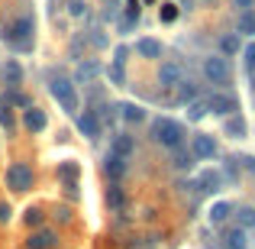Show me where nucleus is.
<instances>
[{"label": "nucleus", "instance_id": "1", "mask_svg": "<svg viewBox=\"0 0 255 249\" xmlns=\"http://www.w3.org/2000/svg\"><path fill=\"white\" fill-rule=\"evenodd\" d=\"M149 133H152V139H155V143L168 146V149H181V143H184V126H181L178 120H171V117L152 120Z\"/></svg>", "mask_w": 255, "mask_h": 249}, {"label": "nucleus", "instance_id": "2", "mask_svg": "<svg viewBox=\"0 0 255 249\" xmlns=\"http://www.w3.org/2000/svg\"><path fill=\"white\" fill-rule=\"evenodd\" d=\"M49 91H52V97L62 104V110L65 113H78V91H75V84L68 81V78H52V84H49Z\"/></svg>", "mask_w": 255, "mask_h": 249}, {"label": "nucleus", "instance_id": "3", "mask_svg": "<svg viewBox=\"0 0 255 249\" xmlns=\"http://www.w3.org/2000/svg\"><path fill=\"white\" fill-rule=\"evenodd\" d=\"M6 188H10L13 194H23V191H29V188H32V168L26 165V162H16V165H10V168H6Z\"/></svg>", "mask_w": 255, "mask_h": 249}, {"label": "nucleus", "instance_id": "4", "mask_svg": "<svg viewBox=\"0 0 255 249\" xmlns=\"http://www.w3.org/2000/svg\"><path fill=\"white\" fill-rule=\"evenodd\" d=\"M32 29H36V23H32V16H23V19H16V23L10 26V42L16 45V49H23V52H29L32 49Z\"/></svg>", "mask_w": 255, "mask_h": 249}, {"label": "nucleus", "instance_id": "5", "mask_svg": "<svg viewBox=\"0 0 255 249\" xmlns=\"http://www.w3.org/2000/svg\"><path fill=\"white\" fill-rule=\"evenodd\" d=\"M204 75H207V81H213V84H230V62L220 58V55L204 58Z\"/></svg>", "mask_w": 255, "mask_h": 249}, {"label": "nucleus", "instance_id": "6", "mask_svg": "<svg viewBox=\"0 0 255 249\" xmlns=\"http://www.w3.org/2000/svg\"><path fill=\"white\" fill-rule=\"evenodd\" d=\"M207 110L210 113H220V117H233V113H236V97H230V94H217V97H207Z\"/></svg>", "mask_w": 255, "mask_h": 249}, {"label": "nucleus", "instance_id": "7", "mask_svg": "<svg viewBox=\"0 0 255 249\" xmlns=\"http://www.w3.org/2000/svg\"><path fill=\"white\" fill-rule=\"evenodd\" d=\"M0 81H3L6 87H16L19 81H23V65H19L16 58H6V62L0 65Z\"/></svg>", "mask_w": 255, "mask_h": 249}, {"label": "nucleus", "instance_id": "8", "mask_svg": "<svg viewBox=\"0 0 255 249\" xmlns=\"http://www.w3.org/2000/svg\"><path fill=\"white\" fill-rule=\"evenodd\" d=\"M78 130H81V136H87V139H97L100 136V117L91 113V110L78 113Z\"/></svg>", "mask_w": 255, "mask_h": 249}, {"label": "nucleus", "instance_id": "9", "mask_svg": "<svg viewBox=\"0 0 255 249\" xmlns=\"http://www.w3.org/2000/svg\"><path fill=\"white\" fill-rule=\"evenodd\" d=\"M191 149H194V156H197V159H213V156H217V139L207 136V133H200V136H194Z\"/></svg>", "mask_w": 255, "mask_h": 249}, {"label": "nucleus", "instance_id": "10", "mask_svg": "<svg viewBox=\"0 0 255 249\" xmlns=\"http://www.w3.org/2000/svg\"><path fill=\"white\" fill-rule=\"evenodd\" d=\"M23 126H26L29 133H42V130H45V110L26 107V110H23Z\"/></svg>", "mask_w": 255, "mask_h": 249}, {"label": "nucleus", "instance_id": "11", "mask_svg": "<svg viewBox=\"0 0 255 249\" xmlns=\"http://www.w3.org/2000/svg\"><path fill=\"white\" fill-rule=\"evenodd\" d=\"M104 172H107V178H110V181H120L126 175V159H120V156H113V152H110V156L104 159Z\"/></svg>", "mask_w": 255, "mask_h": 249}, {"label": "nucleus", "instance_id": "12", "mask_svg": "<svg viewBox=\"0 0 255 249\" xmlns=\"http://www.w3.org/2000/svg\"><path fill=\"white\" fill-rule=\"evenodd\" d=\"M55 243H58V237L52 230H36L29 240H26V246H29V249H52Z\"/></svg>", "mask_w": 255, "mask_h": 249}, {"label": "nucleus", "instance_id": "13", "mask_svg": "<svg viewBox=\"0 0 255 249\" xmlns=\"http://www.w3.org/2000/svg\"><path fill=\"white\" fill-rule=\"evenodd\" d=\"M220 249H249V237H246V230H243V227H239V230H226Z\"/></svg>", "mask_w": 255, "mask_h": 249}, {"label": "nucleus", "instance_id": "14", "mask_svg": "<svg viewBox=\"0 0 255 249\" xmlns=\"http://www.w3.org/2000/svg\"><path fill=\"white\" fill-rule=\"evenodd\" d=\"M136 52H139L142 58H162V42L145 36V39H139V42H136Z\"/></svg>", "mask_w": 255, "mask_h": 249}, {"label": "nucleus", "instance_id": "15", "mask_svg": "<svg viewBox=\"0 0 255 249\" xmlns=\"http://www.w3.org/2000/svg\"><path fill=\"white\" fill-rule=\"evenodd\" d=\"M158 81H162L165 87H174V84H181V65H178V62H168V65H162V71H158Z\"/></svg>", "mask_w": 255, "mask_h": 249}, {"label": "nucleus", "instance_id": "16", "mask_svg": "<svg viewBox=\"0 0 255 249\" xmlns=\"http://www.w3.org/2000/svg\"><path fill=\"white\" fill-rule=\"evenodd\" d=\"M97 75H100V65L94 62V58H84V62L78 65V75H75V78H78L81 84H91V81H94Z\"/></svg>", "mask_w": 255, "mask_h": 249}, {"label": "nucleus", "instance_id": "17", "mask_svg": "<svg viewBox=\"0 0 255 249\" xmlns=\"http://www.w3.org/2000/svg\"><path fill=\"white\" fill-rule=\"evenodd\" d=\"M233 211H236V207H233L230 201H217V204H213V211H210V220L220 227V224H226V220L233 217Z\"/></svg>", "mask_w": 255, "mask_h": 249}, {"label": "nucleus", "instance_id": "18", "mask_svg": "<svg viewBox=\"0 0 255 249\" xmlns=\"http://www.w3.org/2000/svg\"><path fill=\"white\" fill-rule=\"evenodd\" d=\"M117 110H120V117H123V120H129V123H142V120H145L142 107H136V104H120Z\"/></svg>", "mask_w": 255, "mask_h": 249}, {"label": "nucleus", "instance_id": "19", "mask_svg": "<svg viewBox=\"0 0 255 249\" xmlns=\"http://www.w3.org/2000/svg\"><path fill=\"white\" fill-rule=\"evenodd\" d=\"M223 126H226V136H233V139H243V136H246V120H243V117L223 120Z\"/></svg>", "mask_w": 255, "mask_h": 249}, {"label": "nucleus", "instance_id": "20", "mask_svg": "<svg viewBox=\"0 0 255 249\" xmlns=\"http://www.w3.org/2000/svg\"><path fill=\"white\" fill-rule=\"evenodd\" d=\"M197 188H200V191H207V194L217 191V188H220V175H217V172H200Z\"/></svg>", "mask_w": 255, "mask_h": 249}, {"label": "nucleus", "instance_id": "21", "mask_svg": "<svg viewBox=\"0 0 255 249\" xmlns=\"http://www.w3.org/2000/svg\"><path fill=\"white\" fill-rule=\"evenodd\" d=\"M129 152H132V139L129 136H117V139H113V156L126 159Z\"/></svg>", "mask_w": 255, "mask_h": 249}, {"label": "nucleus", "instance_id": "22", "mask_svg": "<svg viewBox=\"0 0 255 249\" xmlns=\"http://www.w3.org/2000/svg\"><path fill=\"white\" fill-rule=\"evenodd\" d=\"M207 100H191V104H187V117L191 120H200V117H207Z\"/></svg>", "mask_w": 255, "mask_h": 249}, {"label": "nucleus", "instance_id": "23", "mask_svg": "<svg viewBox=\"0 0 255 249\" xmlns=\"http://www.w3.org/2000/svg\"><path fill=\"white\" fill-rule=\"evenodd\" d=\"M239 32H246V36H255V13L246 10L243 19H239Z\"/></svg>", "mask_w": 255, "mask_h": 249}, {"label": "nucleus", "instance_id": "24", "mask_svg": "<svg viewBox=\"0 0 255 249\" xmlns=\"http://www.w3.org/2000/svg\"><path fill=\"white\" fill-rule=\"evenodd\" d=\"M220 49H223V55H236L239 52V39L236 36H223L220 39Z\"/></svg>", "mask_w": 255, "mask_h": 249}, {"label": "nucleus", "instance_id": "25", "mask_svg": "<svg viewBox=\"0 0 255 249\" xmlns=\"http://www.w3.org/2000/svg\"><path fill=\"white\" fill-rule=\"evenodd\" d=\"M174 168H178V172H187V168H191V156H187L184 149H174Z\"/></svg>", "mask_w": 255, "mask_h": 249}, {"label": "nucleus", "instance_id": "26", "mask_svg": "<svg viewBox=\"0 0 255 249\" xmlns=\"http://www.w3.org/2000/svg\"><path fill=\"white\" fill-rule=\"evenodd\" d=\"M239 224H243V230L255 227V211H252V207H243V211H239Z\"/></svg>", "mask_w": 255, "mask_h": 249}, {"label": "nucleus", "instance_id": "27", "mask_svg": "<svg viewBox=\"0 0 255 249\" xmlns=\"http://www.w3.org/2000/svg\"><path fill=\"white\" fill-rule=\"evenodd\" d=\"M84 45H87V36H84V32H78V36H75V42H71V52H75V58H81Z\"/></svg>", "mask_w": 255, "mask_h": 249}, {"label": "nucleus", "instance_id": "28", "mask_svg": "<svg viewBox=\"0 0 255 249\" xmlns=\"http://www.w3.org/2000/svg\"><path fill=\"white\" fill-rule=\"evenodd\" d=\"M26 224L39 227V224H42V211H39V207H29V211H26Z\"/></svg>", "mask_w": 255, "mask_h": 249}, {"label": "nucleus", "instance_id": "29", "mask_svg": "<svg viewBox=\"0 0 255 249\" xmlns=\"http://www.w3.org/2000/svg\"><path fill=\"white\" fill-rule=\"evenodd\" d=\"M243 55H246V68H249V71H255V42H249V45H246V49H243Z\"/></svg>", "mask_w": 255, "mask_h": 249}, {"label": "nucleus", "instance_id": "30", "mask_svg": "<svg viewBox=\"0 0 255 249\" xmlns=\"http://www.w3.org/2000/svg\"><path fill=\"white\" fill-rule=\"evenodd\" d=\"M171 19H178V6H174V3H165L162 6V23H171Z\"/></svg>", "mask_w": 255, "mask_h": 249}, {"label": "nucleus", "instance_id": "31", "mask_svg": "<svg viewBox=\"0 0 255 249\" xmlns=\"http://www.w3.org/2000/svg\"><path fill=\"white\" fill-rule=\"evenodd\" d=\"M84 10H87L84 0H71V3H68V13H71V16H84Z\"/></svg>", "mask_w": 255, "mask_h": 249}, {"label": "nucleus", "instance_id": "32", "mask_svg": "<svg viewBox=\"0 0 255 249\" xmlns=\"http://www.w3.org/2000/svg\"><path fill=\"white\" fill-rule=\"evenodd\" d=\"M117 6H120V0H104V16L113 19L117 16Z\"/></svg>", "mask_w": 255, "mask_h": 249}, {"label": "nucleus", "instance_id": "33", "mask_svg": "<svg viewBox=\"0 0 255 249\" xmlns=\"http://www.w3.org/2000/svg\"><path fill=\"white\" fill-rule=\"evenodd\" d=\"M126 55H129V49H126V45H120V49H117V55H113V65H120V68H123Z\"/></svg>", "mask_w": 255, "mask_h": 249}, {"label": "nucleus", "instance_id": "34", "mask_svg": "<svg viewBox=\"0 0 255 249\" xmlns=\"http://www.w3.org/2000/svg\"><path fill=\"white\" fill-rule=\"evenodd\" d=\"M107 75H110V81H113V84H123V68H120V65H113Z\"/></svg>", "mask_w": 255, "mask_h": 249}, {"label": "nucleus", "instance_id": "35", "mask_svg": "<svg viewBox=\"0 0 255 249\" xmlns=\"http://www.w3.org/2000/svg\"><path fill=\"white\" fill-rule=\"evenodd\" d=\"M226 175H230L233 181H239V168H236V159H230V162H226Z\"/></svg>", "mask_w": 255, "mask_h": 249}, {"label": "nucleus", "instance_id": "36", "mask_svg": "<svg viewBox=\"0 0 255 249\" xmlns=\"http://www.w3.org/2000/svg\"><path fill=\"white\" fill-rule=\"evenodd\" d=\"M123 198H120V188H110V207H120Z\"/></svg>", "mask_w": 255, "mask_h": 249}, {"label": "nucleus", "instance_id": "37", "mask_svg": "<svg viewBox=\"0 0 255 249\" xmlns=\"http://www.w3.org/2000/svg\"><path fill=\"white\" fill-rule=\"evenodd\" d=\"M10 207H6V204H0V224H6V220H10Z\"/></svg>", "mask_w": 255, "mask_h": 249}, {"label": "nucleus", "instance_id": "38", "mask_svg": "<svg viewBox=\"0 0 255 249\" xmlns=\"http://www.w3.org/2000/svg\"><path fill=\"white\" fill-rule=\"evenodd\" d=\"M243 162H246V168H249V172H252V178H255V159H243Z\"/></svg>", "mask_w": 255, "mask_h": 249}, {"label": "nucleus", "instance_id": "39", "mask_svg": "<svg viewBox=\"0 0 255 249\" xmlns=\"http://www.w3.org/2000/svg\"><path fill=\"white\" fill-rule=\"evenodd\" d=\"M236 3H239V6H246V10H249V6H252V0H236Z\"/></svg>", "mask_w": 255, "mask_h": 249}, {"label": "nucleus", "instance_id": "40", "mask_svg": "<svg viewBox=\"0 0 255 249\" xmlns=\"http://www.w3.org/2000/svg\"><path fill=\"white\" fill-rule=\"evenodd\" d=\"M145 3H155V0H145Z\"/></svg>", "mask_w": 255, "mask_h": 249}, {"label": "nucleus", "instance_id": "41", "mask_svg": "<svg viewBox=\"0 0 255 249\" xmlns=\"http://www.w3.org/2000/svg\"><path fill=\"white\" fill-rule=\"evenodd\" d=\"M252 84H255V81H252Z\"/></svg>", "mask_w": 255, "mask_h": 249}]
</instances>
